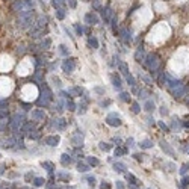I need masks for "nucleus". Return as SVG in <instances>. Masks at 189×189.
<instances>
[{
	"label": "nucleus",
	"instance_id": "nucleus-1",
	"mask_svg": "<svg viewBox=\"0 0 189 189\" xmlns=\"http://www.w3.org/2000/svg\"><path fill=\"white\" fill-rule=\"evenodd\" d=\"M18 27L21 29H27L30 26L35 24V17H33V9L32 11H26V12H21L18 17Z\"/></svg>",
	"mask_w": 189,
	"mask_h": 189
},
{
	"label": "nucleus",
	"instance_id": "nucleus-2",
	"mask_svg": "<svg viewBox=\"0 0 189 189\" xmlns=\"http://www.w3.org/2000/svg\"><path fill=\"white\" fill-rule=\"evenodd\" d=\"M35 6L33 0H15L12 3V11L15 12H26V11H32Z\"/></svg>",
	"mask_w": 189,
	"mask_h": 189
},
{
	"label": "nucleus",
	"instance_id": "nucleus-3",
	"mask_svg": "<svg viewBox=\"0 0 189 189\" xmlns=\"http://www.w3.org/2000/svg\"><path fill=\"white\" fill-rule=\"evenodd\" d=\"M144 62H145V67L148 68L151 73H156L157 70H159L160 59H159V56H157L156 53H150V55H147Z\"/></svg>",
	"mask_w": 189,
	"mask_h": 189
},
{
	"label": "nucleus",
	"instance_id": "nucleus-4",
	"mask_svg": "<svg viewBox=\"0 0 189 189\" xmlns=\"http://www.w3.org/2000/svg\"><path fill=\"white\" fill-rule=\"evenodd\" d=\"M106 124L111 126V127H120V126L123 124V121H121V118H120L117 114L112 112V114H109L106 117Z\"/></svg>",
	"mask_w": 189,
	"mask_h": 189
},
{
	"label": "nucleus",
	"instance_id": "nucleus-5",
	"mask_svg": "<svg viewBox=\"0 0 189 189\" xmlns=\"http://www.w3.org/2000/svg\"><path fill=\"white\" fill-rule=\"evenodd\" d=\"M76 68V59L74 57H67V59L62 62V70H64L67 74H70V73L74 71Z\"/></svg>",
	"mask_w": 189,
	"mask_h": 189
},
{
	"label": "nucleus",
	"instance_id": "nucleus-6",
	"mask_svg": "<svg viewBox=\"0 0 189 189\" xmlns=\"http://www.w3.org/2000/svg\"><path fill=\"white\" fill-rule=\"evenodd\" d=\"M100 11H102L103 21L106 23V24H109V23H111V20L114 18V15H115V14H114V11H112L111 8H102Z\"/></svg>",
	"mask_w": 189,
	"mask_h": 189
},
{
	"label": "nucleus",
	"instance_id": "nucleus-7",
	"mask_svg": "<svg viewBox=\"0 0 189 189\" xmlns=\"http://www.w3.org/2000/svg\"><path fill=\"white\" fill-rule=\"evenodd\" d=\"M98 15L96 12H86L85 14V23L89 24V26H92V24H98Z\"/></svg>",
	"mask_w": 189,
	"mask_h": 189
},
{
	"label": "nucleus",
	"instance_id": "nucleus-8",
	"mask_svg": "<svg viewBox=\"0 0 189 189\" xmlns=\"http://www.w3.org/2000/svg\"><path fill=\"white\" fill-rule=\"evenodd\" d=\"M29 33H30V36H32V38H41V36L44 35V29L39 27V26H36V24H33L32 27H30Z\"/></svg>",
	"mask_w": 189,
	"mask_h": 189
},
{
	"label": "nucleus",
	"instance_id": "nucleus-9",
	"mask_svg": "<svg viewBox=\"0 0 189 189\" xmlns=\"http://www.w3.org/2000/svg\"><path fill=\"white\" fill-rule=\"evenodd\" d=\"M159 145H160V148L164 150V151H165V153H166L168 156H171V157H176V153H174V150L171 148V145L168 144L166 141H164V139H162L160 142H159Z\"/></svg>",
	"mask_w": 189,
	"mask_h": 189
},
{
	"label": "nucleus",
	"instance_id": "nucleus-10",
	"mask_svg": "<svg viewBox=\"0 0 189 189\" xmlns=\"http://www.w3.org/2000/svg\"><path fill=\"white\" fill-rule=\"evenodd\" d=\"M59 141H61V138L57 135H50V136H45L44 142L47 145H50V147H56L57 144H59Z\"/></svg>",
	"mask_w": 189,
	"mask_h": 189
},
{
	"label": "nucleus",
	"instance_id": "nucleus-11",
	"mask_svg": "<svg viewBox=\"0 0 189 189\" xmlns=\"http://www.w3.org/2000/svg\"><path fill=\"white\" fill-rule=\"evenodd\" d=\"M32 120L33 121H44L45 120V112L43 109H35L32 112Z\"/></svg>",
	"mask_w": 189,
	"mask_h": 189
},
{
	"label": "nucleus",
	"instance_id": "nucleus-12",
	"mask_svg": "<svg viewBox=\"0 0 189 189\" xmlns=\"http://www.w3.org/2000/svg\"><path fill=\"white\" fill-rule=\"evenodd\" d=\"M51 126H53L56 130H64L67 127V121H65L64 118H56V120H53Z\"/></svg>",
	"mask_w": 189,
	"mask_h": 189
},
{
	"label": "nucleus",
	"instance_id": "nucleus-13",
	"mask_svg": "<svg viewBox=\"0 0 189 189\" xmlns=\"http://www.w3.org/2000/svg\"><path fill=\"white\" fill-rule=\"evenodd\" d=\"M112 83H114V88L117 89V91H121L123 82H121V77H120L117 73H115V74H112Z\"/></svg>",
	"mask_w": 189,
	"mask_h": 189
},
{
	"label": "nucleus",
	"instance_id": "nucleus-14",
	"mask_svg": "<svg viewBox=\"0 0 189 189\" xmlns=\"http://www.w3.org/2000/svg\"><path fill=\"white\" fill-rule=\"evenodd\" d=\"M120 36H121V39L124 41L126 44H129L130 41H132V35H130L129 29H121L120 30Z\"/></svg>",
	"mask_w": 189,
	"mask_h": 189
},
{
	"label": "nucleus",
	"instance_id": "nucleus-15",
	"mask_svg": "<svg viewBox=\"0 0 189 189\" xmlns=\"http://www.w3.org/2000/svg\"><path fill=\"white\" fill-rule=\"evenodd\" d=\"M118 70H120V73H121L124 77H127V76L132 74V73H130V70H129V65L124 64V62H118Z\"/></svg>",
	"mask_w": 189,
	"mask_h": 189
},
{
	"label": "nucleus",
	"instance_id": "nucleus-16",
	"mask_svg": "<svg viewBox=\"0 0 189 189\" xmlns=\"http://www.w3.org/2000/svg\"><path fill=\"white\" fill-rule=\"evenodd\" d=\"M129 153V147L127 145H117L115 148V156H123V154H127Z\"/></svg>",
	"mask_w": 189,
	"mask_h": 189
},
{
	"label": "nucleus",
	"instance_id": "nucleus-17",
	"mask_svg": "<svg viewBox=\"0 0 189 189\" xmlns=\"http://www.w3.org/2000/svg\"><path fill=\"white\" fill-rule=\"evenodd\" d=\"M71 142H73V145H74V147H82L83 145V136L80 133H76L74 136H73Z\"/></svg>",
	"mask_w": 189,
	"mask_h": 189
},
{
	"label": "nucleus",
	"instance_id": "nucleus-18",
	"mask_svg": "<svg viewBox=\"0 0 189 189\" xmlns=\"http://www.w3.org/2000/svg\"><path fill=\"white\" fill-rule=\"evenodd\" d=\"M47 23H49V18H47L45 15H39V17L36 18V21H35L36 26H39V27H43V29H45Z\"/></svg>",
	"mask_w": 189,
	"mask_h": 189
},
{
	"label": "nucleus",
	"instance_id": "nucleus-19",
	"mask_svg": "<svg viewBox=\"0 0 189 189\" xmlns=\"http://www.w3.org/2000/svg\"><path fill=\"white\" fill-rule=\"evenodd\" d=\"M144 109L148 114H151V112H154V109H156V104H154V102L153 100H145V103H144Z\"/></svg>",
	"mask_w": 189,
	"mask_h": 189
},
{
	"label": "nucleus",
	"instance_id": "nucleus-20",
	"mask_svg": "<svg viewBox=\"0 0 189 189\" xmlns=\"http://www.w3.org/2000/svg\"><path fill=\"white\" fill-rule=\"evenodd\" d=\"M33 129H35V124L33 123H24L21 126V132L23 133H30V132H33Z\"/></svg>",
	"mask_w": 189,
	"mask_h": 189
},
{
	"label": "nucleus",
	"instance_id": "nucleus-21",
	"mask_svg": "<svg viewBox=\"0 0 189 189\" xmlns=\"http://www.w3.org/2000/svg\"><path fill=\"white\" fill-rule=\"evenodd\" d=\"M88 45L91 47V49H98V39L97 36H88Z\"/></svg>",
	"mask_w": 189,
	"mask_h": 189
},
{
	"label": "nucleus",
	"instance_id": "nucleus-22",
	"mask_svg": "<svg viewBox=\"0 0 189 189\" xmlns=\"http://www.w3.org/2000/svg\"><path fill=\"white\" fill-rule=\"evenodd\" d=\"M139 147H141V148H144V150L151 148V147H153V141H151V139H142L139 142Z\"/></svg>",
	"mask_w": 189,
	"mask_h": 189
},
{
	"label": "nucleus",
	"instance_id": "nucleus-23",
	"mask_svg": "<svg viewBox=\"0 0 189 189\" xmlns=\"http://www.w3.org/2000/svg\"><path fill=\"white\" fill-rule=\"evenodd\" d=\"M82 92H83V89L80 86H74V88L68 89V94H70V96H79V97H80Z\"/></svg>",
	"mask_w": 189,
	"mask_h": 189
},
{
	"label": "nucleus",
	"instance_id": "nucleus-24",
	"mask_svg": "<svg viewBox=\"0 0 189 189\" xmlns=\"http://www.w3.org/2000/svg\"><path fill=\"white\" fill-rule=\"evenodd\" d=\"M114 168H115V171H118V172H124L127 170V166H126V164H123V162H115Z\"/></svg>",
	"mask_w": 189,
	"mask_h": 189
},
{
	"label": "nucleus",
	"instance_id": "nucleus-25",
	"mask_svg": "<svg viewBox=\"0 0 189 189\" xmlns=\"http://www.w3.org/2000/svg\"><path fill=\"white\" fill-rule=\"evenodd\" d=\"M61 157H62V159H61V164H62V165H64V166H67V165H70V164H71V162H73V157H71L70 154H62Z\"/></svg>",
	"mask_w": 189,
	"mask_h": 189
},
{
	"label": "nucleus",
	"instance_id": "nucleus-26",
	"mask_svg": "<svg viewBox=\"0 0 189 189\" xmlns=\"http://www.w3.org/2000/svg\"><path fill=\"white\" fill-rule=\"evenodd\" d=\"M145 56H147V55L144 53V50H142V49H139V50L135 53V59L138 61V62H141V61H145Z\"/></svg>",
	"mask_w": 189,
	"mask_h": 189
},
{
	"label": "nucleus",
	"instance_id": "nucleus-27",
	"mask_svg": "<svg viewBox=\"0 0 189 189\" xmlns=\"http://www.w3.org/2000/svg\"><path fill=\"white\" fill-rule=\"evenodd\" d=\"M89 168H91V166H89L88 164H83V162H79V164H77V170L80 171V172H86V171H89Z\"/></svg>",
	"mask_w": 189,
	"mask_h": 189
},
{
	"label": "nucleus",
	"instance_id": "nucleus-28",
	"mask_svg": "<svg viewBox=\"0 0 189 189\" xmlns=\"http://www.w3.org/2000/svg\"><path fill=\"white\" fill-rule=\"evenodd\" d=\"M50 44H51L50 38H44L43 41H41V49H43V50H49L50 49Z\"/></svg>",
	"mask_w": 189,
	"mask_h": 189
},
{
	"label": "nucleus",
	"instance_id": "nucleus-29",
	"mask_svg": "<svg viewBox=\"0 0 189 189\" xmlns=\"http://www.w3.org/2000/svg\"><path fill=\"white\" fill-rule=\"evenodd\" d=\"M65 9L64 8H59V9H56V18L57 20H64L65 18Z\"/></svg>",
	"mask_w": 189,
	"mask_h": 189
},
{
	"label": "nucleus",
	"instance_id": "nucleus-30",
	"mask_svg": "<svg viewBox=\"0 0 189 189\" xmlns=\"http://www.w3.org/2000/svg\"><path fill=\"white\" fill-rule=\"evenodd\" d=\"M98 164H100V160H98L97 157H94V156L88 157V165H89V166H97Z\"/></svg>",
	"mask_w": 189,
	"mask_h": 189
},
{
	"label": "nucleus",
	"instance_id": "nucleus-31",
	"mask_svg": "<svg viewBox=\"0 0 189 189\" xmlns=\"http://www.w3.org/2000/svg\"><path fill=\"white\" fill-rule=\"evenodd\" d=\"M189 186V176H185L182 178V183L178 185V188H182V189H186Z\"/></svg>",
	"mask_w": 189,
	"mask_h": 189
},
{
	"label": "nucleus",
	"instance_id": "nucleus-32",
	"mask_svg": "<svg viewBox=\"0 0 189 189\" xmlns=\"http://www.w3.org/2000/svg\"><path fill=\"white\" fill-rule=\"evenodd\" d=\"M126 178H127V180L132 183V185H139V180H138V178H136L133 174H126Z\"/></svg>",
	"mask_w": 189,
	"mask_h": 189
},
{
	"label": "nucleus",
	"instance_id": "nucleus-33",
	"mask_svg": "<svg viewBox=\"0 0 189 189\" xmlns=\"http://www.w3.org/2000/svg\"><path fill=\"white\" fill-rule=\"evenodd\" d=\"M65 106H67V109H68V111H76V108H77L76 104H74V102L71 100V98H68V100H67Z\"/></svg>",
	"mask_w": 189,
	"mask_h": 189
},
{
	"label": "nucleus",
	"instance_id": "nucleus-34",
	"mask_svg": "<svg viewBox=\"0 0 189 189\" xmlns=\"http://www.w3.org/2000/svg\"><path fill=\"white\" fill-rule=\"evenodd\" d=\"M85 112H86V102H85V103H80V104L77 106V114H79V115H83Z\"/></svg>",
	"mask_w": 189,
	"mask_h": 189
},
{
	"label": "nucleus",
	"instance_id": "nucleus-35",
	"mask_svg": "<svg viewBox=\"0 0 189 189\" xmlns=\"http://www.w3.org/2000/svg\"><path fill=\"white\" fill-rule=\"evenodd\" d=\"M49 103H50V102L47 100L45 97H43V96H41V98H38V104H39L41 108H43V106H44V108H47V106H49Z\"/></svg>",
	"mask_w": 189,
	"mask_h": 189
},
{
	"label": "nucleus",
	"instance_id": "nucleus-36",
	"mask_svg": "<svg viewBox=\"0 0 189 189\" xmlns=\"http://www.w3.org/2000/svg\"><path fill=\"white\" fill-rule=\"evenodd\" d=\"M120 100L129 103L130 100H132V98H130V94H129V92H121V94H120Z\"/></svg>",
	"mask_w": 189,
	"mask_h": 189
},
{
	"label": "nucleus",
	"instance_id": "nucleus-37",
	"mask_svg": "<svg viewBox=\"0 0 189 189\" xmlns=\"http://www.w3.org/2000/svg\"><path fill=\"white\" fill-rule=\"evenodd\" d=\"M56 177L59 178V180H70V178H71V176L70 174H65V172H57Z\"/></svg>",
	"mask_w": 189,
	"mask_h": 189
},
{
	"label": "nucleus",
	"instance_id": "nucleus-38",
	"mask_svg": "<svg viewBox=\"0 0 189 189\" xmlns=\"http://www.w3.org/2000/svg\"><path fill=\"white\" fill-rule=\"evenodd\" d=\"M100 150H103V151H111L112 150V145L108 144V142H100Z\"/></svg>",
	"mask_w": 189,
	"mask_h": 189
},
{
	"label": "nucleus",
	"instance_id": "nucleus-39",
	"mask_svg": "<svg viewBox=\"0 0 189 189\" xmlns=\"http://www.w3.org/2000/svg\"><path fill=\"white\" fill-rule=\"evenodd\" d=\"M59 53L64 55V56H68V55H70V50H68L64 44H61V45H59Z\"/></svg>",
	"mask_w": 189,
	"mask_h": 189
},
{
	"label": "nucleus",
	"instance_id": "nucleus-40",
	"mask_svg": "<svg viewBox=\"0 0 189 189\" xmlns=\"http://www.w3.org/2000/svg\"><path fill=\"white\" fill-rule=\"evenodd\" d=\"M74 30H76V33H77L79 36H82V35H83V32H85V29H83L80 24H77V23L74 24Z\"/></svg>",
	"mask_w": 189,
	"mask_h": 189
},
{
	"label": "nucleus",
	"instance_id": "nucleus-41",
	"mask_svg": "<svg viewBox=\"0 0 189 189\" xmlns=\"http://www.w3.org/2000/svg\"><path fill=\"white\" fill-rule=\"evenodd\" d=\"M132 112L133 114H139L141 112V108H139V103L138 102H133L132 103Z\"/></svg>",
	"mask_w": 189,
	"mask_h": 189
},
{
	"label": "nucleus",
	"instance_id": "nucleus-42",
	"mask_svg": "<svg viewBox=\"0 0 189 189\" xmlns=\"http://www.w3.org/2000/svg\"><path fill=\"white\" fill-rule=\"evenodd\" d=\"M43 166L44 168H47V171H49V172H53V164H51V162H43Z\"/></svg>",
	"mask_w": 189,
	"mask_h": 189
},
{
	"label": "nucleus",
	"instance_id": "nucleus-43",
	"mask_svg": "<svg viewBox=\"0 0 189 189\" xmlns=\"http://www.w3.org/2000/svg\"><path fill=\"white\" fill-rule=\"evenodd\" d=\"M44 183H45V180H44V178H41V177H36L35 180H33V185L35 186H43Z\"/></svg>",
	"mask_w": 189,
	"mask_h": 189
},
{
	"label": "nucleus",
	"instance_id": "nucleus-44",
	"mask_svg": "<svg viewBox=\"0 0 189 189\" xmlns=\"http://www.w3.org/2000/svg\"><path fill=\"white\" fill-rule=\"evenodd\" d=\"M188 171H189V164H183V165L180 166V174H182V176H185Z\"/></svg>",
	"mask_w": 189,
	"mask_h": 189
},
{
	"label": "nucleus",
	"instance_id": "nucleus-45",
	"mask_svg": "<svg viewBox=\"0 0 189 189\" xmlns=\"http://www.w3.org/2000/svg\"><path fill=\"white\" fill-rule=\"evenodd\" d=\"M160 115H162V117H166V115H170V111H168L166 106H160Z\"/></svg>",
	"mask_w": 189,
	"mask_h": 189
},
{
	"label": "nucleus",
	"instance_id": "nucleus-46",
	"mask_svg": "<svg viewBox=\"0 0 189 189\" xmlns=\"http://www.w3.org/2000/svg\"><path fill=\"white\" fill-rule=\"evenodd\" d=\"M67 5L70 6L71 9H74L77 6V0H67Z\"/></svg>",
	"mask_w": 189,
	"mask_h": 189
},
{
	"label": "nucleus",
	"instance_id": "nucleus-47",
	"mask_svg": "<svg viewBox=\"0 0 189 189\" xmlns=\"http://www.w3.org/2000/svg\"><path fill=\"white\" fill-rule=\"evenodd\" d=\"M92 6H94V9H102L100 0H92Z\"/></svg>",
	"mask_w": 189,
	"mask_h": 189
},
{
	"label": "nucleus",
	"instance_id": "nucleus-48",
	"mask_svg": "<svg viewBox=\"0 0 189 189\" xmlns=\"http://www.w3.org/2000/svg\"><path fill=\"white\" fill-rule=\"evenodd\" d=\"M159 127L162 129V130H165V132H170V127L164 123V121H159Z\"/></svg>",
	"mask_w": 189,
	"mask_h": 189
},
{
	"label": "nucleus",
	"instance_id": "nucleus-49",
	"mask_svg": "<svg viewBox=\"0 0 189 189\" xmlns=\"http://www.w3.org/2000/svg\"><path fill=\"white\" fill-rule=\"evenodd\" d=\"M29 138H30V139H38V138H39V133H38V132H30V133H29Z\"/></svg>",
	"mask_w": 189,
	"mask_h": 189
},
{
	"label": "nucleus",
	"instance_id": "nucleus-50",
	"mask_svg": "<svg viewBox=\"0 0 189 189\" xmlns=\"http://www.w3.org/2000/svg\"><path fill=\"white\" fill-rule=\"evenodd\" d=\"M50 5H51V6H53L55 9H59V8H61V5H59V2H57V0H51Z\"/></svg>",
	"mask_w": 189,
	"mask_h": 189
},
{
	"label": "nucleus",
	"instance_id": "nucleus-51",
	"mask_svg": "<svg viewBox=\"0 0 189 189\" xmlns=\"http://www.w3.org/2000/svg\"><path fill=\"white\" fill-rule=\"evenodd\" d=\"M100 189H111V185H109L108 182H103L100 185Z\"/></svg>",
	"mask_w": 189,
	"mask_h": 189
},
{
	"label": "nucleus",
	"instance_id": "nucleus-52",
	"mask_svg": "<svg viewBox=\"0 0 189 189\" xmlns=\"http://www.w3.org/2000/svg\"><path fill=\"white\" fill-rule=\"evenodd\" d=\"M141 79H142V80H144V82L147 83V85H151V83H153V82H151L148 77H145V76H141Z\"/></svg>",
	"mask_w": 189,
	"mask_h": 189
},
{
	"label": "nucleus",
	"instance_id": "nucleus-53",
	"mask_svg": "<svg viewBox=\"0 0 189 189\" xmlns=\"http://www.w3.org/2000/svg\"><path fill=\"white\" fill-rule=\"evenodd\" d=\"M51 80H53V82L56 83V86H59V88H61V80H59L57 77H55V76H53V77H51Z\"/></svg>",
	"mask_w": 189,
	"mask_h": 189
},
{
	"label": "nucleus",
	"instance_id": "nucleus-54",
	"mask_svg": "<svg viewBox=\"0 0 189 189\" xmlns=\"http://www.w3.org/2000/svg\"><path fill=\"white\" fill-rule=\"evenodd\" d=\"M88 183H89L91 186H94V185H96V178H94V177H89V178H88Z\"/></svg>",
	"mask_w": 189,
	"mask_h": 189
},
{
	"label": "nucleus",
	"instance_id": "nucleus-55",
	"mask_svg": "<svg viewBox=\"0 0 189 189\" xmlns=\"http://www.w3.org/2000/svg\"><path fill=\"white\" fill-rule=\"evenodd\" d=\"M127 147H133V139H132V138L127 139Z\"/></svg>",
	"mask_w": 189,
	"mask_h": 189
},
{
	"label": "nucleus",
	"instance_id": "nucleus-56",
	"mask_svg": "<svg viewBox=\"0 0 189 189\" xmlns=\"http://www.w3.org/2000/svg\"><path fill=\"white\" fill-rule=\"evenodd\" d=\"M133 157H135L136 160H142V157H144V156H142V154H135Z\"/></svg>",
	"mask_w": 189,
	"mask_h": 189
},
{
	"label": "nucleus",
	"instance_id": "nucleus-57",
	"mask_svg": "<svg viewBox=\"0 0 189 189\" xmlns=\"http://www.w3.org/2000/svg\"><path fill=\"white\" fill-rule=\"evenodd\" d=\"M117 188H118V189H124V185H123L121 182H117Z\"/></svg>",
	"mask_w": 189,
	"mask_h": 189
},
{
	"label": "nucleus",
	"instance_id": "nucleus-58",
	"mask_svg": "<svg viewBox=\"0 0 189 189\" xmlns=\"http://www.w3.org/2000/svg\"><path fill=\"white\" fill-rule=\"evenodd\" d=\"M147 121H148V124H150V126H154V120H153V118H148Z\"/></svg>",
	"mask_w": 189,
	"mask_h": 189
},
{
	"label": "nucleus",
	"instance_id": "nucleus-59",
	"mask_svg": "<svg viewBox=\"0 0 189 189\" xmlns=\"http://www.w3.org/2000/svg\"><path fill=\"white\" fill-rule=\"evenodd\" d=\"M59 2V5H64V3H67V0H57Z\"/></svg>",
	"mask_w": 189,
	"mask_h": 189
},
{
	"label": "nucleus",
	"instance_id": "nucleus-60",
	"mask_svg": "<svg viewBox=\"0 0 189 189\" xmlns=\"http://www.w3.org/2000/svg\"><path fill=\"white\" fill-rule=\"evenodd\" d=\"M86 2H89V0H86Z\"/></svg>",
	"mask_w": 189,
	"mask_h": 189
},
{
	"label": "nucleus",
	"instance_id": "nucleus-61",
	"mask_svg": "<svg viewBox=\"0 0 189 189\" xmlns=\"http://www.w3.org/2000/svg\"><path fill=\"white\" fill-rule=\"evenodd\" d=\"M188 151H189V148H188Z\"/></svg>",
	"mask_w": 189,
	"mask_h": 189
}]
</instances>
